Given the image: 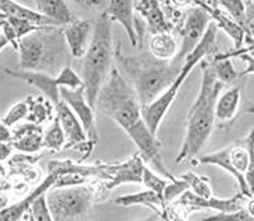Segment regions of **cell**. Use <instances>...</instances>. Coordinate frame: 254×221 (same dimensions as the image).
Returning <instances> with one entry per match:
<instances>
[{
    "label": "cell",
    "mask_w": 254,
    "mask_h": 221,
    "mask_svg": "<svg viewBox=\"0 0 254 221\" xmlns=\"http://www.w3.org/2000/svg\"><path fill=\"white\" fill-rule=\"evenodd\" d=\"M114 59L118 63V70L136 92L142 107L149 106L161 96L177 79L184 63L174 59L171 62H161L142 52L133 56H125L121 52V43L114 50Z\"/></svg>",
    "instance_id": "cell-1"
},
{
    "label": "cell",
    "mask_w": 254,
    "mask_h": 221,
    "mask_svg": "<svg viewBox=\"0 0 254 221\" xmlns=\"http://www.w3.org/2000/svg\"><path fill=\"white\" fill-rule=\"evenodd\" d=\"M201 82L196 100L188 113L185 138L177 156V164L196 156L206 145L215 124V104L224 85L217 79L208 60L200 63Z\"/></svg>",
    "instance_id": "cell-2"
},
{
    "label": "cell",
    "mask_w": 254,
    "mask_h": 221,
    "mask_svg": "<svg viewBox=\"0 0 254 221\" xmlns=\"http://www.w3.org/2000/svg\"><path fill=\"white\" fill-rule=\"evenodd\" d=\"M111 24L113 21L106 11L97 17L89 48L83 56L82 82L85 97L93 110H96L99 92L107 82L111 71V57L114 55Z\"/></svg>",
    "instance_id": "cell-3"
},
{
    "label": "cell",
    "mask_w": 254,
    "mask_h": 221,
    "mask_svg": "<svg viewBox=\"0 0 254 221\" xmlns=\"http://www.w3.org/2000/svg\"><path fill=\"white\" fill-rule=\"evenodd\" d=\"M96 110L113 120L124 131L142 120V106L132 88L117 66L111 67L110 75L99 92Z\"/></svg>",
    "instance_id": "cell-4"
},
{
    "label": "cell",
    "mask_w": 254,
    "mask_h": 221,
    "mask_svg": "<svg viewBox=\"0 0 254 221\" xmlns=\"http://www.w3.org/2000/svg\"><path fill=\"white\" fill-rule=\"evenodd\" d=\"M193 166L210 164L231 174L239 192L248 199L254 196V128L241 142H234L217 152L192 160Z\"/></svg>",
    "instance_id": "cell-5"
},
{
    "label": "cell",
    "mask_w": 254,
    "mask_h": 221,
    "mask_svg": "<svg viewBox=\"0 0 254 221\" xmlns=\"http://www.w3.org/2000/svg\"><path fill=\"white\" fill-rule=\"evenodd\" d=\"M217 36H218V28L214 22H210V25L207 28L206 34L203 36V39L200 41L197 48L193 50L190 55L188 56L184 62V67L181 70L179 75L177 79L172 82V85L165 90L161 96L156 99L153 103L149 106L142 107V118L147 125V128L150 130L154 135H157V130L161 121L164 120L167 111L170 110L171 104L174 103L175 97L178 95L179 89L184 86L186 78L190 74V71L194 69L196 64H199L204 60V57L215 53L217 49Z\"/></svg>",
    "instance_id": "cell-6"
},
{
    "label": "cell",
    "mask_w": 254,
    "mask_h": 221,
    "mask_svg": "<svg viewBox=\"0 0 254 221\" xmlns=\"http://www.w3.org/2000/svg\"><path fill=\"white\" fill-rule=\"evenodd\" d=\"M93 201L95 189L85 185L53 188V191L46 195L53 221H81L89 213Z\"/></svg>",
    "instance_id": "cell-7"
},
{
    "label": "cell",
    "mask_w": 254,
    "mask_h": 221,
    "mask_svg": "<svg viewBox=\"0 0 254 221\" xmlns=\"http://www.w3.org/2000/svg\"><path fill=\"white\" fill-rule=\"evenodd\" d=\"M210 15L196 1H193L192 7H189L184 13L182 22L178 27L181 42L178 55L175 57L177 60L184 63L186 57L197 48L210 25Z\"/></svg>",
    "instance_id": "cell-8"
},
{
    "label": "cell",
    "mask_w": 254,
    "mask_h": 221,
    "mask_svg": "<svg viewBox=\"0 0 254 221\" xmlns=\"http://www.w3.org/2000/svg\"><path fill=\"white\" fill-rule=\"evenodd\" d=\"M127 135L132 139V142L136 145L137 150L140 157L143 159V161H149L153 164V167L157 170L158 173L165 175L170 181H174L177 177H174L167 167L164 166V160H163V154H161V142L157 139V135H154L153 132L147 128V125L142 120H139L136 124L132 125L128 131Z\"/></svg>",
    "instance_id": "cell-9"
},
{
    "label": "cell",
    "mask_w": 254,
    "mask_h": 221,
    "mask_svg": "<svg viewBox=\"0 0 254 221\" xmlns=\"http://www.w3.org/2000/svg\"><path fill=\"white\" fill-rule=\"evenodd\" d=\"M248 198L243 196L241 192L228 198V199H220V198H200L192 194L190 191H186L185 194H182L177 201L172 205L175 208L184 209L185 216H188L190 212L194 210H215L218 213H232L236 210L246 208L248 205Z\"/></svg>",
    "instance_id": "cell-10"
},
{
    "label": "cell",
    "mask_w": 254,
    "mask_h": 221,
    "mask_svg": "<svg viewBox=\"0 0 254 221\" xmlns=\"http://www.w3.org/2000/svg\"><path fill=\"white\" fill-rule=\"evenodd\" d=\"M144 161L136 153L124 163L100 166V178L106 180V189L113 191L123 184H142Z\"/></svg>",
    "instance_id": "cell-11"
},
{
    "label": "cell",
    "mask_w": 254,
    "mask_h": 221,
    "mask_svg": "<svg viewBox=\"0 0 254 221\" xmlns=\"http://www.w3.org/2000/svg\"><path fill=\"white\" fill-rule=\"evenodd\" d=\"M60 96L63 102L74 111L76 118L82 124L86 138L89 139L88 144L90 147H93L99 142V134L96 130V123H95V110L86 102L85 88L81 86L75 90L60 88Z\"/></svg>",
    "instance_id": "cell-12"
},
{
    "label": "cell",
    "mask_w": 254,
    "mask_h": 221,
    "mask_svg": "<svg viewBox=\"0 0 254 221\" xmlns=\"http://www.w3.org/2000/svg\"><path fill=\"white\" fill-rule=\"evenodd\" d=\"M133 8L143 17L150 35L167 34L175 29V25L165 14L163 3L157 0H137L133 1Z\"/></svg>",
    "instance_id": "cell-13"
},
{
    "label": "cell",
    "mask_w": 254,
    "mask_h": 221,
    "mask_svg": "<svg viewBox=\"0 0 254 221\" xmlns=\"http://www.w3.org/2000/svg\"><path fill=\"white\" fill-rule=\"evenodd\" d=\"M196 3L210 15V18L213 20L218 29H222L229 38H232L235 50H241L246 38V32L238 22H235L234 18L222 7H220L218 1H196Z\"/></svg>",
    "instance_id": "cell-14"
},
{
    "label": "cell",
    "mask_w": 254,
    "mask_h": 221,
    "mask_svg": "<svg viewBox=\"0 0 254 221\" xmlns=\"http://www.w3.org/2000/svg\"><path fill=\"white\" fill-rule=\"evenodd\" d=\"M4 73L14 76V78H18L21 81L27 82L28 85L41 90L49 102L53 104V107L62 102L60 83L57 81V78H53V76L41 73V71H21V70L15 71V70L7 69L4 70Z\"/></svg>",
    "instance_id": "cell-15"
},
{
    "label": "cell",
    "mask_w": 254,
    "mask_h": 221,
    "mask_svg": "<svg viewBox=\"0 0 254 221\" xmlns=\"http://www.w3.org/2000/svg\"><path fill=\"white\" fill-rule=\"evenodd\" d=\"M95 29V21L76 20L69 25L63 27L65 42L72 57L81 59L86 55Z\"/></svg>",
    "instance_id": "cell-16"
},
{
    "label": "cell",
    "mask_w": 254,
    "mask_h": 221,
    "mask_svg": "<svg viewBox=\"0 0 254 221\" xmlns=\"http://www.w3.org/2000/svg\"><path fill=\"white\" fill-rule=\"evenodd\" d=\"M56 117L59 118L60 125H62L64 135H65V147H82L86 141V134L83 130L82 124L76 118L74 111L69 109L64 102H60L55 106Z\"/></svg>",
    "instance_id": "cell-17"
},
{
    "label": "cell",
    "mask_w": 254,
    "mask_h": 221,
    "mask_svg": "<svg viewBox=\"0 0 254 221\" xmlns=\"http://www.w3.org/2000/svg\"><path fill=\"white\" fill-rule=\"evenodd\" d=\"M18 56H20L21 71H39L46 57L43 42L35 34L24 36L18 41Z\"/></svg>",
    "instance_id": "cell-18"
},
{
    "label": "cell",
    "mask_w": 254,
    "mask_h": 221,
    "mask_svg": "<svg viewBox=\"0 0 254 221\" xmlns=\"http://www.w3.org/2000/svg\"><path fill=\"white\" fill-rule=\"evenodd\" d=\"M109 14L111 21H117L125 28V32L128 35L130 45L133 48L137 46V32L135 28V8L133 1L130 0H111L107 1V8L104 10Z\"/></svg>",
    "instance_id": "cell-19"
},
{
    "label": "cell",
    "mask_w": 254,
    "mask_h": 221,
    "mask_svg": "<svg viewBox=\"0 0 254 221\" xmlns=\"http://www.w3.org/2000/svg\"><path fill=\"white\" fill-rule=\"evenodd\" d=\"M0 11L6 15V18H18V20L28 21V22L36 25V27H59L55 21L49 20L48 17L42 15V14L38 13L36 10L28 8V7L22 6V4L17 3V1H11V0H0Z\"/></svg>",
    "instance_id": "cell-20"
},
{
    "label": "cell",
    "mask_w": 254,
    "mask_h": 221,
    "mask_svg": "<svg viewBox=\"0 0 254 221\" xmlns=\"http://www.w3.org/2000/svg\"><path fill=\"white\" fill-rule=\"evenodd\" d=\"M11 139L14 149L25 153H36L43 147V131L39 125L27 124L15 130Z\"/></svg>",
    "instance_id": "cell-21"
},
{
    "label": "cell",
    "mask_w": 254,
    "mask_h": 221,
    "mask_svg": "<svg viewBox=\"0 0 254 221\" xmlns=\"http://www.w3.org/2000/svg\"><path fill=\"white\" fill-rule=\"evenodd\" d=\"M241 95V86H234L221 93L215 104V121L222 125H228L234 121L239 111Z\"/></svg>",
    "instance_id": "cell-22"
},
{
    "label": "cell",
    "mask_w": 254,
    "mask_h": 221,
    "mask_svg": "<svg viewBox=\"0 0 254 221\" xmlns=\"http://www.w3.org/2000/svg\"><path fill=\"white\" fill-rule=\"evenodd\" d=\"M36 11L55 21L59 27H65L76 21L75 15L69 10L65 1L63 0H36Z\"/></svg>",
    "instance_id": "cell-23"
},
{
    "label": "cell",
    "mask_w": 254,
    "mask_h": 221,
    "mask_svg": "<svg viewBox=\"0 0 254 221\" xmlns=\"http://www.w3.org/2000/svg\"><path fill=\"white\" fill-rule=\"evenodd\" d=\"M149 52L157 60L171 62L178 55L179 42L172 32L151 35L149 41Z\"/></svg>",
    "instance_id": "cell-24"
},
{
    "label": "cell",
    "mask_w": 254,
    "mask_h": 221,
    "mask_svg": "<svg viewBox=\"0 0 254 221\" xmlns=\"http://www.w3.org/2000/svg\"><path fill=\"white\" fill-rule=\"evenodd\" d=\"M116 205L123 206V208H129V206H147L154 210V213H158L161 216L165 210L168 209V206L165 205L164 199L161 196H158L157 194L151 192V191H142V192H136V194L123 195L118 196L116 199Z\"/></svg>",
    "instance_id": "cell-25"
},
{
    "label": "cell",
    "mask_w": 254,
    "mask_h": 221,
    "mask_svg": "<svg viewBox=\"0 0 254 221\" xmlns=\"http://www.w3.org/2000/svg\"><path fill=\"white\" fill-rule=\"evenodd\" d=\"M179 178L185 181L189 187V191L196 196H200V198H213L214 196L210 180L206 175H199L193 171H188V173L182 174Z\"/></svg>",
    "instance_id": "cell-26"
},
{
    "label": "cell",
    "mask_w": 254,
    "mask_h": 221,
    "mask_svg": "<svg viewBox=\"0 0 254 221\" xmlns=\"http://www.w3.org/2000/svg\"><path fill=\"white\" fill-rule=\"evenodd\" d=\"M217 79L220 81L222 85L225 83H232L234 81L238 79V73L235 70L234 64L231 62V59H218L217 56H214L211 60H208Z\"/></svg>",
    "instance_id": "cell-27"
},
{
    "label": "cell",
    "mask_w": 254,
    "mask_h": 221,
    "mask_svg": "<svg viewBox=\"0 0 254 221\" xmlns=\"http://www.w3.org/2000/svg\"><path fill=\"white\" fill-rule=\"evenodd\" d=\"M43 147H48L55 152H59L63 147H65V135L57 117L53 118L52 125L43 132Z\"/></svg>",
    "instance_id": "cell-28"
},
{
    "label": "cell",
    "mask_w": 254,
    "mask_h": 221,
    "mask_svg": "<svg viewBox=\"0 0 254 221\" xmlns=\"http://www.w3.org/2000/svg\"><path fill=\"white\" fill-rule=\"evenodd\" d=\"M52 109H55V107L49 100L35 99L34 96H31V107H29V114H28L27 120L31 124L41 125L49 117H52Z\"/></svg>",
    "instance_id": "cell-29"
},
{
    "label": "cell",
    "mask_w": 254,
    "mask_h": 221,
    "mask_svg": "<svg viewBox=\"0 0 254 221\" xmlns=\"http://www.w3.org/2000/svg\"><path fill=\"white\" fill-rule=\"evenodd\" d=\"M29 107H31V96H28L27 99L21 100L18 103L13 104L10 107L8 113L1 120L3 124L6 125L7 128H10L14 124H17L22 118H27L28 114H29Z\"/></svg>",
    "instance_id": "cell-30"
},
{
    "label": "cell",
    "mask_w": 254,
    "mask_h": 221,
    "mask_svg": "<svg viewBox=\"0 0 254 221\" xmlns=\"http://www.w3.org/2000/svg\"><path fill=\"white\" fill-rule=\"evenodd\" d=\"M218 4L234 18L235 22H238L243 29L246 28V1H218Z\"/></svg>",
    "instance_id": "cell-31"
},
{
    "label": "cell",
    "mask_w": 254,
    "mask_h": 221,
    "mask_svg": "<svg viewBox=\"0 0 254 221\" xmlns=\"http://www.w3.org/2000/svg\"><path fill=\"white\" fill-rule=\"evenodd\" d=\"M142 184L149 191H151V192H154V194H157L158 196L163 198L165 187L168 185V181L161 178V177H158L157 174H154L150 168H147V167L144 166L143 175H142Z\"/></svg>",
    "instance_id": "cell-32"
},
{
    "label": "cell",
    "mask_w": 254,
    "mask_h": 221,
    "mask_svg": "<svg viewBox=\"0 0 254 221\" xmlns=\"http://www.w3.org/2000/svg\"><path fill=\"white\" fill-rule=\"evenodd\" d=\"M56 78H57V81L60 83V88H67V89L75 90L78 88L83 86L82 78L78 75L69 66H65Z\"/></svg>",
    "instance_id": "cell-33"
},
{
    "label": "cell",
    "mask_w": 254,
    "mask_h": 221,
    "mask_svg": "<svg viewBox=\"0 0 254 221\" xmlns=\"http://www.w3.org/2000/svg\"><path fill=\"white\" fill-rule=\"evenodd\" d=\"M186 191H189V187L182 178H175L174 181H170L168 185L165 187L164 194H163L165 205L170 206V203H174L181 195L185 194Z\"/></svg>",
    "instance_id": "cell-34"
},
{
    "label": "cell",
    "mask_w": 254,
    "mask_h": 221,
    "mask_svg": "<svg viewBox=\"0 0 254 221\" xmlns=\"http://www.w3.org/2000/svg\"><path fill=\"white\" fill-rule=\"evenodd\" d=\"M6 21L11 25V28L14 29V32L17 35L18 41L22 39L24 36H28V35L35 34L36 31H52V28H41L36 27L34 24L28 22V21L18 20V18H6Z\"/></svg>",
    "instance_id": "cell-35"
},
{
    "label": "cell",
    "mask_w": 254,
    "mask_h": 221,
    "mask_svg": "<svg viewBox=\"0 0 254 221\" xmlns=\"http://www.w3.org/2000/svg\"><path fill=\"white\" fill-rule=\"evenodd\" d=\"M203 221H254V217L248 212V209L243 208L232 213H217L208 216Z\"/></svg>",
    "instance_id": "cell-36"
},
{
    "label": "cell",
    "mask_w": 254,
    "mask_h": 221,
    "mask_svg": "<svg viewBox=\"0 0 254 221\" xmlns=\"http://www.w3.org/2000/svg\"><path fill=\"white\" fill-rule=\"evenodd\" d=\"M31 215L34 216V219L36 221H53L50 212L48 208V202H46V195L39 196L36 201L31 205L29 209Z\"/></svg>",
    "instance_id": "cell-37"
},
{
    "label": "cell",
    "mask_w": 254,
    "mask_h": 221,
    "mask_svg": "<svg viewBox=\"0 0 254 221\" xmlns=\"http://www.w3.org/2000/svg\"><path fill=\"white\" fill-rule=\"evenodd\" d=\"M11 139H13V134L10 131V128H7L6 125L3 124V121H0V142L10 144Z\"/></svg>",
    "instance_id": "cell-38"
},
{
    "label": "cell",
    "mask_w": 254,
    "mask_h": 221,
    "mask_svg": "<svg viewBox=\"0 0 254 221\" xmlns=\"http://www.w3.org/2000/svg\"><path fill=\"white\" fill-rule=\"evenodd\" d=\"M13 150V146H11V142L10 144H3L0 142V160H6L10 153Z\"/></svg>",
    "instance_id": "cell-39"
},
{
    "label": "cell",
    "mask_w": 254,
    "mask_h": 221,
    "mask_svg": "<svg viewBox=\"0 0 254 221\" xmlns=\"http://www.w3.org/2000/svg\"><path fill=\"white\" fill-rule=\"evenodd\" d=\"M246 38H245V42H248L249 46L254 45V24H250L248 28H246Z\"/></svg>",
    "instance_id": "cell-40"
},
{
    "label": "cell",
    "mask_w": 254,
    "mask_h": 221,
    "mask_svg": "<svg viewBox=\"0 0 254 221\" xmlns=\"http://www.w3.org/2000/svg\"><path fill=\"white\" fill-rule=\"evenodd\" d=\"M10 43H8V41H7V38L4 36V34H3V31H1V28H0V52L3 50V49L6 48V46H8Z\"/></svg>",
    "instance_id": "cell-41"
},
{
    "label": "cell",
    "mask_w": 254,
    "mask_h": 221,
    "mask_svg": "<svg viewBox=\"0 0 254 221\" xmlns=\"http://www.w3.org/2000/svg\"><path fill=\"white\" fill-rule=\"evenodd\" d=\"M135 221H163V217L158 215V213H154V215L149 216V217H144V219H140V220Z\"/></svg>",
    "instance_id": "cell-42"
},
{
    "label": "cell",
    "mask_w": 254,
    "mask_h": 221,
    "mask_svg": "<svg viewBox=\"0 0 254 221\" xmlns=\"http://www.w3.org/2000/svg\"><path fill=\"white\" fill-rule=\"evenodd\" d=\"M246 209H248V212L250 215L254 217V196L253 198H250L248 201V205H246Z\"/></svg>",
    "instance_id": "cell-43"
},
{
    "label": "cell",
    "mask_w": 254,
    "mask_h": 221,
    "mask_svg": "<svg viewBox=\"0 0 254 221\" xmlns=\"http://www.w3.org/2000/svg\"><path fill=\"white\" fill-rule=\"evenodd\" d=\"M168 208H170V206H168ZM161 217H163V221H175V220H174V219H172V217H171V215H170V212H168V209H167V210H165L164 213L161 215Z\"/></svg>",
    "instance_id": "cell-44"
},
{
    "label": "cell",
    "mask_w": 254,
    "mask_h": 221,
    "mask_svg": "<svg viewBox=\"0 0 254 221\" xmlns=\"http://www.w3.org/2000/svg\"><path fill=\"white\" fill-rule=\"evenodd\" d=\"M7 208V198H0V210Z\"/></svg>",
    "instance_id": "cell-45"
},
{
    "label": "cell",
    "mask_w": 254,
    "mask_h": 221,
    "mask_svg": "<svg viewBox=\"0 0 254 221\" xmlns=\"http://www.w3.org/2000/svg\"><path fill=\"white\" fill-rule=\"evenodd\" d=\"M4 20H6V15L1 13V11H0V22H1V21H4Z\"/></svg>",
    "instance_id": "cell-46"
}]
</instances>
